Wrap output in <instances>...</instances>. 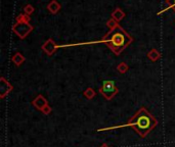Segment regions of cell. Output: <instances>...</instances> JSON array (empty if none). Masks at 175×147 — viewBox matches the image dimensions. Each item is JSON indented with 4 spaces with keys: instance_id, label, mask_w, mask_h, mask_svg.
<instances>
[{
    "instance_id": "obj_4",
    "label": "cell",
    "mask_w": 175,
    "mask_h": 147,
    "mask_svg": "<svg viewBox=\"0 0 175 147\" xmlns=\"http://www.w3.org/2000/svg\"><path fill=\"white\" fill-rule=\"evenodd\" d=\"M33 30L34 27L30 23H16L12 26V32L21 39H25Z\"/></svg>"
},
{
    "instance_id": "obj_7",
    "label": "cell",
    "mask_w": 175,
    "mask_h": 147,
    "mask_svg": "<svg viewBox=\"0 0 175 147\" xmlns=\"http://www.w3.org/2000/svg\"><path fill=\"white\" fill-rule=\"evenodd\" d=\"M32 105L34 106L36 109H38L41 111V110L45 107L46 105H48V101H47V99L43 96V95L39 94V95H37L34 99H33Z\"/></svg>"
},
{
    "instance_id": "obj_15",
    "label": "cell",
    "mask_w": 175,
    "mask_h": 147,
    "mask_svg": "<svg viewBox=\"0 0 175 147\" xmlns=\"http://www.w3.org/2000/svg\"><path fill=\"white\" fill-rule=\"evenodd\" d=\"M128 69H129V67L127 65V64L126 62H121V64H118V67H117V71L120 73V74H126L128 72Z\"/></svg>"
},
{
    "instance_id": "obj_2",
    "label": "cell",
    "mask_w": 175,
    "mask_h": 147,
    "mask_svg": "<svg viewBox=\"0 0 175 147\" xmlns=\"http://www.w3.org/2000/svg\"><path fill=\"white\" fill-rule=\"evenodd\" d=\"M133 42V38L130 36L120 25H118L114 30H110L109 33L103 37L99 41H90L86 43H78V44H69V45H58L59 48H65V47L71 46H78V45H88V44H96L102 43L109 47L116 55H120L127 47Z\"/></svg>"
},
{
    "instance_id": "obj_16",
    "label": "cell",
    "mask_w": 175,
    "mask_h": 147,
    "mask_svg": "<svg viewBox=\"0 0 175 147\" xmlns=\"http://www.w3.org/2000/svg\"><path fill=\"white\" fill-rule=\"evenodd\" d=\"M34 10H35L34 6L31 4H27L24 7V13L28 14V16H31V14L34 12Z\"/></svg>"
},
{
    "instance_id": "obj_9",
    "label": "cell",
    "mask_w": 175,
    "mask_h": 147,
    "mask_svg": "<svg viewBox=\"0 0 175 147\" xmlns=\"http://www.w3.org/2000/svg\"><path fill=\"white\" fill-rule=\"evenodd\" d=\"M12 61L17 65V67H21V65L26 61V58H25V56L21 52H17L16 54L12 55Z\"/></svg>"
},
{
    "instance_id": "obj_18",
    "label": "cell",
    "mask_w": 175,
    "mask_h": 147,
    "mask_svg": "<svg viewBox=\"0 0 175 147\" xmlns=\"http://www.w3.org/2000/svg\"><path fill=\"white\" fill-rule=\"evenodd\" d=\"M41 112L43 113V115H45V116H48V115H50L51 112H52V107H51V106L48 104V105H46L45 107H44L42 110H41Z\"/></svg>"
},
{
    "instance_id": "obj_5",
    "label": "cell",
    "mask_w": 175,
    "mask_h": 147,
    "mask_svg": "<svg viewBox=\"0 0 175 147\" xmlns=\"http://www.w3.org/2000/svg\"><path fill=\"white\" fill-rule=\"evenodd\" d=\"M13 87L4 77L0 78V99L5 98L10 92L12 91Z\"/></svg>"
},
{
    "instance_id": "obj_8",
    "label": "cell",
    "mask_w": 175,
    "mask_h": 147,
    "mask_svg": "<svg viewBox=\"0 0 175 147\" xmlns=\"http://www.w3.org/2000/svg\"><path fill=\"white\" fill-rule=\"evenodd\" d=\"M61 8H62V6L57 1V0H51V1L48 3V5H47V9L49 10V12L52 14L58 13L59 10H61Z\"/></svg>"
},
{
    "instance_id": "obj_11",
    "label": "cell",
    "mask_w": 175,
    "mask_h": 147,
    "mask_svg": "<svg viewBox=\"0 0 175 147\" xmlns=\"http://www.w3.org/2000/svg\"><path fill=\"white\" fill-rule=\"evenodd\" d=\"M147 56H148V59H150L151 61H154V62H155V61H157V60L160 59V57H161V53H160L157 49L152 48V49H151V50L148 52Z\"/></svg>"
},
{
    "instance_id": "obj_1",
    "label": "cell",
    "mask_w": 175,
    "mask_h": 147,
    "mask_svg": "<svg viewBox=\"0 0 175 147\" xmlns=\"http://www.w3.org/2000/svg\"><path fill=\"white\" fill-rule=\"evenodd\" d=\"M158 120L148 111L146 107H140L135 115L132 117H130L128 122L124 125H119V126H113L108 128H102L98 129V132H103V131H110V130H117V129L130 127L135 131L136 134H138L141 138H146L147 136L157 127Z\"/></svg>"
},
{
    "instance_id": "obj_19",
    "label": "cell",
    "mask_w": 175,
    "mask_h": 147,
    "mask_svg": "<svg viewBox=\"0 0 175 147\" xmlns=\"http://www.w3.org/2000/svg\"><path fill=\"white\" fill-rule=\"evenodd\" d=\"M99 147H110V146H109V145H108V144H107V143H102V145H100Z\"/></svg>"
},
{
    "instance_id": "obj_6",
    "label": "cell",
    "mask_w": 175,
    "mask_h": 147,
    "mask_svg": "<svg viewBox=\"0 0 175 147\" xmlns=\"http://www.w3.org/2000/svg\"><path fill=\"white\" fill-rule=\"evenodd\" d=\"M58 48H59L58 45L55 43L54 40L51 38L47 39L46 41L42 44V46H41V49H42L47 55H49V56L50 55H52Z\"/></svg>"
},
{
    "instance_id": "obj_12",
    "label": "cell",
    "mask_w": 175,
    "mask_h": 147,
    "mask_svg": "<svg viewBox=\"0 0 175 147\" xmlns=\"http://www.w3.org/2000/svg\"><path fill=\"white\" fill-rule=\"evenodd\" d=\"M169 9L175 10V0H166V7L165 8H163L161 12H158V16H160V14H162L163 12H165Z\"/></svg>"
},
{
    "instance_id": "obj_3",
    "label": "cell",
    "mask_w": 175,
    "mask_h": 147,
    "mask_svg": "<svg viewBox=\"0 0 175 147\" xmlns=\"http://www.w3.org/2000/svg\"><path fill=\"white\" fill-rule=\"evenodd\" d=\"M99 93L102 95L103 98L107 100H112L116 95L119 93V89L116 86L114 81L112 80H106L102 82V86L98 90Z\"/></svg>"
},
{
    "instance_id": "obj_13",
    "label": "cell",
    "mask_w": 175,
    "mask_h": 147,
    "mask_svg": "<svg viewBox=\"0 0 175 147\" xmlns=\"http://www.w3.org/2000/svg\"><path fill=\"white\" fill-rule=\"evenodd\" d=\"M83 95H84V97H85V98L88 99V100H91V99H93V98L95 97L96 92L94 91V89H92V88L88 87L86 90H84Z\"/></svg>"
},
{
    "instance_id": "obj_14",
    "label": "cell",
    "mask_w": 175,
    "mask_h": 147,
    "mask_svg": "<svg viewBox=\"0 0 175 147\" xmlns=\"http://www.w3.org/2000/svg\"><path fill=\"white\" fill-rule=\"evenodd\" d=\"M31 17L26 13H21L17 17V23H30Z\"/></svg>"
},
{
    "instance_id": "obj_17",
    "label": "cell",
    "mask_w": 175,
    "mask_h": 147,
    "mask_svg": "<svg viewBox=\"0 0 175 147\" xmlns=\"http://www.w3.org/2000/svg\"><path fill=\"white\" fill-rule=\"evenodd\" d=\"M118 25H119V24L117 23L116 21L114 20V18H110V20L107 21V26L110 28V30H114V29L116 28Z\"/></svg>"
},
{
    "instance_id": "obj_10",
    "label": "cell",
    "mask_w": 175,
    "mask_h": 147,
    "mask_svg": "<svg viewBox=\"0 0 175 147\" xmlns=\"http://www.w3.org/2000/svg\"><path fill=\"white\" fill-rule=\"evenodd\" d=\"M124 17H125V12H123L120 7H117V8L115 9L113 12H112V18H114V20L116 21L117 23H119L120 21H122Z\"/></svg>"
}]
</instances>
